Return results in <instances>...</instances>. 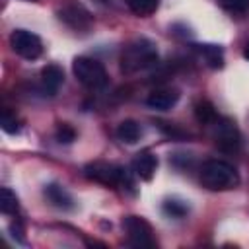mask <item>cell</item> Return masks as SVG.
<instances>
[{"label":"cell","mask_w":249,"mask_h":249,"mask_svg":"<svg viewBox=\"0 0 249 249\" xmlns=\"http://www.w3.org/2000/svg\"><path fill=\"white\" fill-rule=\"evenodd\" d=\"M10 45H12V51L16 54H19L21 58H27V60H35L43 53L41 39L35 33L27 31V29H16V31H12Z\"/></svg>","instance_id":"6"},{"label":"cell","mask_w":249,"mask_h":249,"mask_svg":"<svg viewBox=\"0 0 249 249\" xmlns=\"http://www.w3.org/2000/svg\"><path fill=\"white\" fill-rule=\"evenodd\" d=\"M132 169H134V175L144 179V181H152L156 169H158V158L156 154H152L150 150H140L134 160H132Z\"/></svg>","instance_id":"10"},{"label":"cell","mask_w":249,"mask_h":249,"mask_svg":"<svg viewBox=\"0 0 249 249\" xmlns=\"http://www.w3.org/2000/svg\"><path fill=\"white\" fill-rule=\"evenodd\" d=\"M208 126L212 128V138H214L216 146L222 152H237L239 150L241 136H239V130H237V126H235L233 121L218 115Z\"/></svg>","instance_id":"5"},{"label":"cell","mask_w":249,"mask_h":249,"mask_svg":"<svg viewBox=\"0 0 249 249\" xmlns=\"http://www.w3.org/2000/svg\"><path fill=\"white\" fill-rule=\"evenodd\" d=\"M10 231H12V235H14L19 243H23V241H25V237H23V230H21V226H19V224H12V226H10Z\"/></svg>","instance_id":"23"},{"label":"cell","mask_w":249,"mask_h":249,"mask_svg":"<svg viewBox=\"0 0 249 249\" xmlns=\"http://www.w3.org/2000/svg\"><path fill=\"white\" fill-rule=\"evenodd\" d=\"M72 70H74V76L78 78V82L84 84L89 89H99L109 80L105 66L99 60L89 58V56H78V58H74Z\"/></svg>","instance_id":"3"},{"label":"cell","mask_w":249,"mask_h":249,"mask_svg":"<svg viewBox=\"0 0 249 249\" xmlns=\"http://www.w3.org/2000/svg\"><path fill=\"white\" fill-rule=\"evenodd\" d=\"M123 230L126 233V239L132 247L136 249H152L156 247V237H154V230L148 224V220H144L142 216H134L128 214L123 218Z\"/></svg>","instance_id":"4"},{"label":"cell","mask_w":249,"mask_h":249,"mask_svg":"<svg viewBox=\"0 0 249 249\" xmlns=\"http://www.w3.org/2000/svg\"><path fill=\"white\" fill-rule=\"evenodd\" d=\"M202 187L210 191H230L239 185V175L235 167L224 160H206L198 171Z\"/></svg>","instance_id":"1"},{"label":"cell","mask_w":249,"mask_h":249,"mask_svg":"<svg viewBox=\"0 0 249 249\" xmlns=\"http://www.w3.org/2000/svg\"><path fill=\"white\" fill-rule=\"evenodd\" d=\"M226 10L230 12H237V14H243L249 10V0H218Z\"/></svg>","instance_id":"21"},{"label":"cell","mask_w":249,"mask_h":249,"mask_svg":"<svg viewBox=\"0 0 249 249\" xmlns=\"http://www.w3.org/2000/svg\"><path fill=\"white\" fill-rule=\"evenodd\" d=\"M167 136H173V138H185L187 136V132H183L181 128H177V126H171V124H167V123H161V121H158L156 123Z\"/></svg>","instance_id":"22"},{"label":"cell","mask_w":249,"mask_h":249,"mask_svg":"<svg viewBox=\"0 0 249 249\" xmlns=\"http://www.w3.org/2000/svg\"><path fill=\"white\" fill-rule=\"evenodd\" d=\"M243 56L249 60V41H247V45H245V49H243Z\"/></svg>","instance_id":"24"},{"label":"cell","mask_w":249,"mask_h":249,"mask_svg":"<svg viewBox=\"0 0 249 249\" xmlns=\"http://www.w3.org/2000/svg\"><path fill=\"white\" fill-rule=\"evenodd\" d=\"M54 134H56V140H58L60 144H70V142L76 140V130H74L68 123H58Z\"/></svg>","instance_id":"20"},{"label":"cell","mask_w":249,"mask_h":249,"mask_svg":"<svg viewBox=\"0 0 249 249\" xmlns=\"http://www.w3.org/2000/svg\"><path fill=\"white\" fill-rule=\"evenodd\" d=\"M196 53L202 56V60L210 68H222L224 66V53L218 45H196Z\"/></svg>","instance_id":"13"},{"label":"cell","mask_w":249,"mask_h":249,"mask_svg":"<svg viewBox=\"0 0 249 249\" xmlns=\"http://www.w3.org/2000/svg\"><path fill=\"white\" fill-rule=\"evenodd\" d=\"M58 19L66 23L70 29L86 31L91 25V14L78 2H68L58 10Z\"/></svg>","instance_id":"8"},{"label":"cell","mask_w":249,"mask_h":249,"mask_svg":"<svg viewBox=\"0 0 249 249\" xmlns=\"http://www.w3.org/2000/svg\"><path fill=\"white\" fill-rule=\"evenodd\" d=\"M156 62H158V49L150 39L144 37L128 43L121 54V70L124 74L146 70Z\"/></svg>","instance_id":"2"},{"label":"cell","mask_w":249,"mask_h":249,"mask_svg":"<svg viewBox=\"0 0 249 249\" xmlns=\"http://www.w3.org/2000/svg\"><path fill=\"white\" fill-rule=\"evenodd\" d=\"M84 173L88 179L107 187H119V181H121V165H115L109 161H91L84 167Z\"/></svg>","instance_id":"7"},{"label":"cell","mask_w":249,"mask_h":249,"mask_svg":"<svg viewBox=\"0 0 249 249\" xmlns=\"http://www.w3.org/2000/svg\"><path fill=\"white\" fill-rule=\"evenodd\" d=\"M161 208H163V212H165L167 216H171V218H183V216H187V212H189L187 200H181V198H175V196L165 198L163 204H161Z\"/></svg>","instance_id":"16"},{"label":"cell","mask_w":249,"mask_h":249,"mask_svg":"<svg viewBox=\"0 0 249 249\" xmlns=\"http://www.w3.org/2000/svg\"><path fill=\"white\" fill-rule=\"evenodd\" d=\"M177 101H179V91L175 88H156L146 97V105L156 111H167Z\"/></svg>","instance_id":"9"},{"label":"cell","mask_w":249,"mask_h":249,"mask_svg":"<svg viewBox=\"0 0 249 249\" xmlns=\"http://www.w3.org/2000/svg\"><path fill=\"white\" fill-rule=\"evenodd\" d=\"M140 134H142V128H140V124H138L136 121H132V119H124V121L119 123V126H117V136H119L123 142H126V144L138 142V140H140Z\"/></svg>","instance_id":"14"},{"label":"cell","mask_w":249,"mask_h":249,"mask_svg":"<svg viewBox=\"0 0 249 249\" xmlns=\"http://www.w3.org/2000/svg\"><path fill=\"white\" fill-rule=\"evenodd\" d=\"M101 2H107V0H101Z\"/></svg>","instance_id":"25"},{"label":"cell","mask_w":249,"mask_h":249,"mask_svg":"<svg viewBox=\"0 0 249 249\" xmlns=\"http://www.w3.org/2000/svg\"><path fill=\"white\" fill-rule=\"evenodd\" d=\"M195 117H196V121L200 124H210L218 117V113H216L214 105L208 99H198L195 103Z\"/></svg>","instance_id":"15"},{"label":"cell","mask_w":249,"mask_h":249,"mask_svg":"<svg viewBox=\"0 0 249 249\" xmlns=\"http://www.w3.org/2000/svg\"><path fill=\"white\" fill-rule=\"evenodd\" d=\"M41 82H43V88L53 95L64 84V70L58 64H47L41 70Z\"/></svg>","instance_id":"12"},{"label":"cell","mask_w":249,"mask_h":249,"mask_svg":"<svg viewBox=\"0 0 249 249\" xmlns=\"http://www.w3.org/2000/svg\"><path fill=\"white\" fill-rule=\"evenodd\" d=\"M18 196H16V193L12 191V189H8V187H2L0 189V210L4 212V214H16L18 212Z\"/></svg>","instance_id":"18"},{"label":"cell","mask_w":249,"mask_h":249,"mask_svg":"<svg viewBox=\"0 0 249 249\" xmlns=\"http://www.w3.org/2000/svg\"><path fill=\"white\" fill-rule=\"evenodd\" d=\"M45 196H47V200H49L53 206H56V208H60V210H72V208H74V198H72V195H70L62 185L49 183V185L45 187Z\"/></svg>","instance_id":"11"},{"label":"cell","mask_w":249,"mask_h":249,"mask_svg":"<svg viewBox=\"0 0 249 249\" xmlns=\"http://www.w3.org/2000/svg\"><path fill=\"white\" fill-rule=\"evenodd\" d=\"M132 14L140 18H148L158 10V0H124Z\"/></svg>","instance_id":"17"},{"label":"cell","mask_w":249,"mask_h":249,"mask_svg":"<svg viewBox=\"0 0 249 249\" xmlns=\"http://www.w3.org/2000/svg\"><path fill=\"white\" fill-rule=\"evenodd\" d=\"M0 126H2V130H4V132H8V134H16V132H19V123H18L16 115H14V113H10L8 109H4V111H2Z\"/></svg>","instance_id":"19"}]
</instances>
